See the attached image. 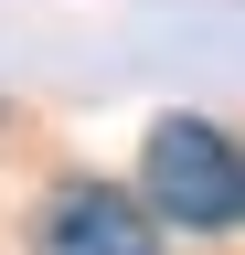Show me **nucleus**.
I'll return each mask as SVG.
<instances>
[{
    "label": "nucleus",
    "mask_w": 245,
    "mask_h": 255,
    "mask_svg": "<svg viewBox=\"0 0 245 255\" xmlns=\"http://www.w3.org/2000/svg\"><path fill=\"white\" fill-rule=\"evenodd\" d=\"M32 255H160V213L107 181H53L32 213Z\"/></svg>",
    "instance_id": "nucleus-2"
},
{
    "label": "nucleus",
    "mask_w": 245,
    "mask_h": 255,
    "mask_svg": "<svg viewBox=\"0 0 245 255\" xmlns=\"http://www.w3.org/2000/svg\"><path fill=\"white\" fill-rule=\"evenodd\" d=\"M139 202L181 234H235L245 223V149L203 117H160L139 149Z\"/></svg>",
    "instance_id": "nucleus-1"
}]
</instances>
